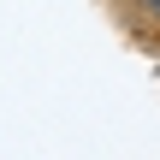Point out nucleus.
<instances>
[{
    "instance_id": "obj_1",
    "label": "nucleus",
    "mask_w": 160,
    "mask_h": 160,
    "mask_svg": "<svg viewBox=\"0 0 160 160\" xmlns=\"http://www.w3.org/2000/svg\"><path fill=\"white\" fill-rule=\"evenodd\" d=\"M137 6H142V12H148V18L160 24V0H137Z\"/></svg>"
}]
</instances>
